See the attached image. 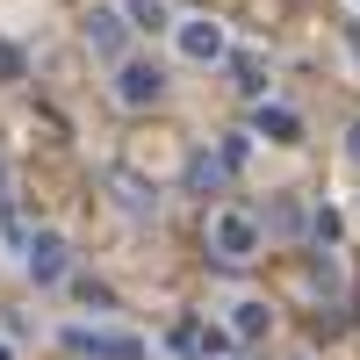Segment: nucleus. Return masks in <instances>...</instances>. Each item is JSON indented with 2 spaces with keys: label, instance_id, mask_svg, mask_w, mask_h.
I'll return each instance as SVG.
<instances>
[{
  "label": "nucleus",
  "instance_id": "4",
  "mask_svg": "<svg viewBox=\"0 0 360 360\" xmlns=\"http://www.w3.org/2000/svg\"><path fill=\"white\" fill-rule=\"evenodd\" d=\"M29 274L58 281V274H65V245H58V238H29Z\"/></svg>",
  "mask_w": 360,
  "mask_h": 360
},
{
  "label": "nucleus",
  "instance_id": "5",
  "mask_svg": "<svg viewBox=\"0 0 360 360\" xmlns=\"http://www.w3.org/2000/svg\"><path fill=\"white\" fill-rule=\"evenodd\" d=\"M79 353H101V360H137V339H115V332H72Z\"/></svg>",
  "mask_w": 360,
  "mask_h": 360
},
{
  "label": "nucleus",
  "instance_id": "6",
  "mask_svg": "<svg viewBox=\"0 0 360 360\" xmlns=\"http://www.w3.org/2000/svg\"><path fill=\"white\" fill-rule=\"evenodd\" d=\"M115 22H123L115 8H101V15H86V44H101V51H115V44H123V29H115Z\"/></svg>",
  "mask_w": 360,
  "mask_h": 360
},
{
  "label": "nucleus",
  "instance_id": "7",
  "mask_svg": "<svg viewBox=\"0 0 360 360\" xmlns=\"http://www.w3.org/2000/svg\"><path fill=\"white\" fill-rule=\"evenodd\" d=\"M137 29H173V15H166V0H130V8H123Z\"/></svg>",
  "mask_w": 360,
  "mask_h": 360
},
{
  "label": "nucleus",
  "instance_id": "8",
  "mask_svg": "<svg viewBox=\"0 0 360 360\" xmlns=\"http://www.w3.org/2000/svg\"><path fill=\"white\" fill-rule=\"evenodd\" d=\"M0 202H8V173H0Z\"/></svg>",
  "mask_w": 360,
  "mask_h": 360
},
{
  "label": "nucleus",
  "instance_id": "1",
  "mask_svg": "<svg viewBox=\"0 0 360 360\" xmlns=\"http://www.w3.org/2000/svg\"><path fill=\"white\" fill-rule=\"evenodd\" d=\"M173 37H180V51H188L195 65H209V58H224V29L209 22V15H180V22H173Z\"/></svg>",
  "mask_w": 360,
  "mask_h": 360
},
{
  "label": "nucleus",
  "instance_id": "2",
  "mask_svg": "<svg viewBox=\"0 0 360 360\" xmlns=\"http://www.w3.org/2000/svg\"><path fill=\"white\" fill-rule=\"evenodd\" d=\"M209 245H217L224 259H245V252H252V224H245V217H231V209H224V217L209 224Z\"/></svg>",
  "mask_w": 360,
  "mask_h": 360
},
{
  "label": "nucleus",
  "instance_id": "3",
  "mask_svg": "<svg viewBox=\"0 0 360 360\" xmlns=\"http://www.w3.org/2000/svg\"><path fill=\"white\" fill-rule=\"evenodd\" d=\"M115 94H123L130 108L137 101H159V65H123V72H115Z\"/></svg>",
  "mask_w": 360,
  "mask_h": 360
},
{
  "label": "nucleus",
  "instance_id": "9",
  "mask_svg": "<svg viewBox=\"0 0 360 360\" xmlns=\"http://www.w3.org/2000/svg\"><path fill=\"white\" fill-rule=\"evenodd\" d=\"M353 152H360V144H353Z\"/></svg>",
  "mask_w": 360,
  "mask_h": 360
}]
</instances>
